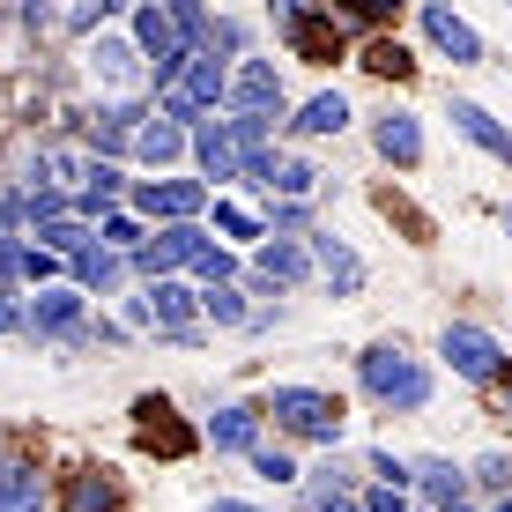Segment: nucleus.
<instances>
[{"label": "nucleus", "instance_id": "9d476101", "mask_svg": "<svg viewBox=\"0 0 512 512\" xmlns=\"http://www.w3.org/2000/svg\"><path fill=\"white\" fill-rule=\"evenodd\" d=\"M193 253H201V231H193V223H164L156 245H134V268L156 282V275H171V268H193Z\"/></svg>", "mask_w": 512, "mask_h": 512}, {"label": "nucleus", "instance_id": "4c0bfd02", "mask_svg": "<svg viewBox=\"0 0 512 512\" xmlns=\"http://www.w3.org/2000/svg\"><path fill=\"white\" fill-rule=\"evenodd\" d=\"M468 483H483V490H512V461H505V453H483Z\"/></svg>", "mask_w": 512, "mask_h": 512}, {"label": "nucleus", "instance_id": "a18cd8bd", "mask_svg": "<svg viewBox=\"0 0 512 512\" xmlns=\"http://www.w3.org/2000/svg\"><path fill=\"white\" fill-rule=\"evenodd\" d=\"M364 512H409V498H401V490L386 483V490H372V498H364Z\"/></svg>", "mask_w": 512, "mask_h": 512}, {"label": "nucleus", "instance_id": "39448f33", "mask_svg": "<svg viewBox=\"0 0 512 512\" xmlns=\"http://www.w3.org/2000/svg\"><path fill=\"white\" fill-rule=\"evenodd\" d=\"M134 446L141 453H164V461H186V453L201 446V431H186L179 409H171L164 394H141L134 401Z\"/></svg>", "mask_w": 512, "mask_h": 512}, {"label": "nucleus", "instance_id": "a878e982", "mask_svg": "<svg viewBox=\"0 0 512 512\" xmlns=\"http://www.w3.org/2000/svg\"><path fill=\"white\" fill-rule=\"evenodd\" d=\"M119 186H127V179H119V164H104V156H97V164H90V186H82V216H104V208H112L119 201Z\"/></svg>", "mask_w": 512, "mask_h": 512}, {"label": "nucleus", "instance_id": "f03ea898", "mask_svg": "<svg viewBox=\"0 0 512 512\" xmlns=\"http://www.w3.org/2000/svg\"><path fill=\"white\" fill-rule=\"evenodd\" d=\"M268 416L282 423L290 438H312V446H342V401L320 394V386H275L268 394Z\"/></svg>", "mask_w": 512, "mask_h": 512}, {"label": "nucleus", "instance_id": "ea45409f", "mask_svg": "<svg viewBox=\"0 0 512 512\" xmlns=\"http://www.w3.org/2000/svg\"><path fill=\"white\" fill-rule=\"evenodd\" d=\"M312 186H320V171H312V164H282L275 171V193H290V201H297V193H312Z\"/></svg>", "mask_w": 512, "mask_h": 512}, {"label": "nucleus", "instance_id": "5701e85b", "mask_svg": "<svg viewBox=\"0 0 512 512\" xmlns=\"http://www.w3.org/2000/svg\"><path fill=\"white\" fill-rule=\"evenodd\" d=\"M179 149H193V134L179 127V119H156V127L134 134V156H141V164H171Z\"/></svg>", "mask_w": 512, "mask_h": 512}, {"label": "nucleus", "instance_id": "8fccbe9b", "mask_svg": "<svg viewBox=\"0 0 512 512\" xmlns=\"http://www.w3.org/2000/svg\"><path fill=\"white\" fill-rule=\"evenodd\" d=\"M97 8H104V15H119V8H134V0H97Z\"/></svg>", "mask_w": 512, "mask_h": 512}, {"label": "nucleus", "instance_id": "de8ad7c7", "mask_svg": "<svg viewBox=\"0 0 512 512\" xmlns=\"http://www.w3.org/2000/svg\"><path fill=\"white\" fill-rule=\"evenodd\" d=\"M349 483V468L342 461H327V468H312V490H342Z\"/></svg>", "mask_w": 512, "mask_h": 512}, {"label": "nucleus", "instance_id": "603ef678", "mask_svg": "<svg viewBox=\"0 0 512 512\" xmlns=\"http://www.w3.org/2000/svg\"><path fill=\"white\" fill-rule=\"evenodd\" d=\"M498 512H512V498H505V505H498Z\"/></svg>", "mask_w": 512, "mask_h": 512}, {"label": "nucleus", "instance_id": "7ed1b4c3", "mask_svg": "<svg viewBox=\"0 0 512 512\" xmlns=\"http://www.w3.org/2000/svg\"><path fill=\"white\" fill-rule=\"evenodd\" d=\"M223 97H231V75H223L208 52H193V60L179 67V82L164 90V119H179V127H201V119L216 112Z\"/></svg>", "mask_w": 512, "mask_h": 512}, {"label": "nucleus", "instance_id": "a211bd4d", "mask_svg": "<svg viewBox=\"0 0 512 512\" xmlns=\"http://www.w3.org/2000/svg\"><path fill=\"white\" fill-rule=\"evenodd\" d=\"M231 104H238V112H282V75H275L268 60L238 67V82H231Z\"/></svg>", "mask_w": 512, "mask_h": 512}, {"label": "nucleus", "instance_id": "2eb2a0df", "mask_svg": "<svg viewBox=\"0 0 512 512\" xmlns=\"http://www.w3.org/2000/svg\"><path fill=\"white\" fill-rule=\"evenodd\" d=\"M372 149L386 156V164H423V127H416V112H379V127H372Z\"/></svg>", "mask_w": 512, "mask_h": 512}, {"label": "nucleus", "instance_id": "c9c22d12", "mask_svg": "<svg viewBox=\"0 0 512 512\" xmlns=\"http://www.w3.org/2000/svg\"><path fill=\"white\" fill-rule=\"evenodd\" d=\"M193 268H201L208 282H231V275H238V260L223 253V245H208V238H201V253H193Z\"/></svg>", "mask_w": 512, "mask_h": 512}, {"label": "nucleus", "instance_id": "49530a36", "mask_svg": "<svg viewBox=\"0 0 512 512\" xmlns=\"http://www.w3.org/2000/svg\"><path fill=\"white\" fill-rule=\"evenodd\" d=\"M305 223H312V216H305L297 201H275V231H305Z\"/></svg>", "mask_w": 512, "mask_h": 512}, {"label": "nucleus", "instance_id": "4468645a", "mask_svg": "<svg viewBox=\"0 0 512 512\" xmlns=\"http://www.w3.org/2000/svg\"><path fill=\"white\" fill-rule=\"evenodd\" d=\"M201 201H208V193L201 186H193V179H164V186H141L134 193V208H141V216H164V223H193V216H201Z\"/></svg>", "mask_w": 512, "mask_h": 512}, {"label": "nucleus", "instance_id": "393cba45", "mask_svg": "<svg viewBox=\"0 0 512 512\" xmlns=\"http://www.w3.org/2000/svg\"><path fill=\"white\" fill-rule=\"evenodd\" d=\"M134 119H141V112H134V104H112V112H97V119H90V134H97V149H104V156H112V149H127V141L141 134V127H134Z\"/></svg>", "mask_w": 512, "mask_h": 512}, {"label": "nucleus", "instance_id": "ddd939ff", "mask_svg": "<svg viewBox=\"0 0 512 512\" xmlns=\"http://www.w3.org/2000/svg\"><path fill=\"white\" fill-rule=\"evenodd\" d=\"M60 505L67 512H127V490H119L112 468H75L67 490H60Z\"/></svg>", "mask_w": 512, "mask_h": 512}, {"label": "nucleus", "instance_id": "c85d7f7f", "mask_svg": "<svg viewBox=\"0 0 512 512\" xmlns=\"http://www.w3.org/2000/svg\"><path fill=\"white\" fill-rule=\"evenodd\" d=\"M201 312H208L216 327H245V320H253V312H245V297L231 290V282H208V290H201Z\"/></svg>", "mask_w": 512, "mask_h": 512}, {"label": "nucleus", "instance_id": "79ce46f5", "mask_svg": "<svg viewBox=\"0 0 512 512\" xmlns=\"http://www.w3.org/2000/svg\"><path fill=\"white\" fill-rule=\"evenodd\" d=\"M401 0H342V15H357V23H386Z\"/></svg>", "mask_w": 512, "mask_h": 512}, {"label": "nucleus", "instance_id": "4be33fe9", "mask_svg": "<svg viewBox=\"0 0 512 512\" xmlns=\"http://www.w3.org/2000/svg\"><path fill=\"white\" fill-rule=\"evenodd\" d=\"M0 512H45V483H38V468H23V461L0 468Z\"/></svg>", "mask_w": 512, "mask_h": 512}, {"label": "nucleus", "instance_id": "c03bdc74", "mask_svg": "<svg viewBox=\"0 0 512 512\" xmlns=\"http://www.w3.org/2000/svg\"><path fill=\"white\" fill-rule=\"evenodd\" d=\"M312 512H364V498H342V490H312Z\"/></svg>", "mask_w": 512, "mask_h": 512}, {"label": "nucleus", "instance_id": "6ab92c4d", "mask_svg": "<svg viewBox=\"0 0 512 512\" xmlns=\"http://www.w3.org/2000/svg\"><path fill=\"white\" fill-rule=\"evenodd\" d=\"M201 438H208L216 453H253V446H260V409H216Z\"/></svg>", "mask_w": 512, "mask_h": 512}, {"label": "nucleus", "instance_id": "58836bf2", "mask_svg": "<svg viewBox=\"0 0 512 512\" xmlns=\"http://www.w3.org/2000/svg\"><path fill=\"white\" fill-rule=\"evenodd\" d=\"M15 268H23L30 282H45L52 268H60V253H45V245H15Z\"/></svg>", "mask_w": 512, "mask_h": 512}, {"label": "nucleus", "instance_id": "09e8293b", "mask_svg": "<svg viewBox=\"0 0 512 512\" xmlns=\"http://www.w3.org/2000/svg\"><path fill=\"white\" fill-rule=\"evenodd\" d=\"M208 512H253V505H238V498H216V505H208Z\"/></svg>", "mask_w": 512, "mask_h": 512}, {"label": "nucleus", "instance_id": "9b49d317", "mask_svg": "<svg viewBox=\"0 0 512 512\" xmlns=\"http://www.w3.org/2000/svg\"><path fill=\"white\" fill-rule=\"evenodd\" d=\"M193 312H201V297H193L186 282H171V275L149 282V320L164 327L171 342H193Z\"/></svg>", "mask_w": 512, "mask_h": 512}, {"label": "nucleus", "instance_id": "473e14b6", "mask_svg": "<svg viewBox=\"0 0 512 512\" xmlns=\"http://www.w3.org/2000/svg\"><path fill=\"white\" fill-rule=\"evenodd\" d=\"M38 238H45V253H60V260H75V253H82V245H90V231H82V223H75V216H60V223H45V231H38Z\"/></svg>", "mask_w": 512, "mask_h": 512}, {"label": "nucleus", "instance_id": "f704fd0d", "mask_svg": "<svg viewBox=\"0 0 512 512\" xmlns=\"http://www.w3.org/2000/svg\"><path fill=\"white\" fill-rule=\"evenodd\" d=\"M253 475H268V483H297V461L282 446H253Z\"/></svg>", "mask_w": 512, "mask_h": 512}, {"label": "nucleus", "instance_id": "412c9836", "mask_svg": "<svg viewBox=\"0 0 512 512\" xmlns=\"http://www.w3.org/2000/svg\"><path fill=\"white\" fill-rule=\"evenodd\" d=\"M416 483H423V498H431L438 512L468 498V468H453V461H416Z\"/></svg>", "mask_w": 512, "mask_h": 512}, {"label": "nucleus", "instance_id": "864d4df0", "mask_svg": "<svg viewBox=\"0 0 512 512\" xmlns=\"http://www.w3.org/2000/svg\"><path fill=\"white\" fill-rule=\"evenodd\" d=\"M0 245H8V238H0Z\"/></svg>", "mask_w": 512, "mask_h": 512}, {"label": "nucleus", "instance_id": "3c124183", "mask_svg": "<svg viewBox=\"0 0 512 512\" xmlns=\"http://www.w3.org/2000/svg\"><path fill=\"white\" fill-rule=\"evenodd\" d=\"M505 231H512V208H505Z\"/></svg>", "mask_w": 512, "mask_h": 512}, {"label": "nucleus", "instance_id": "a19ab883", "mask_svg": "<svg viewBox=\"0 0 512 512\" xmlns=\"http://www.w3.org/2000/svg\"><path fill=\"white\" fill-rule=\"evenodd\" d=\"M372 475H379V483H394V490H409V483H416V468H409V461H394V453H372Z\"/></svg>", "mask_w": 512, "mask_h": 512}, {"label": "nucleus", "instance_id": "72a5a7b5", "mask_svg": "<svg viewBox=\"0 0 512 512\" xmlns=\"http://www.w3.org/2000/svg\"><path fill=\"white\" fill-rule=\"evenodd\" d=\"M164 8H171V23L186 30V45H208V38H216V30H208V8H201V0H164Z\"/></svg>", "mask_w": 512, "mask_h": 512}, {"label": "nucleus", "instance_id": "cd10ccee", "mask_svg": "<svg viewBox=\"0 0 512 512\" xmlns=\"http://www.w3.org/2000/svg\"><path fill=\"white\" fill-rule=\"evenodd\" d=\"M90 164H97V156H75V149H45L38 156V171L52 186H90Z\"/></svg>", "mask_w": 512, "mask_h": 512}, {"label": "nucleus", "instance_id": "6e6552de", "mask_svg": "<svg viewBox=\"0 0 512 512\" xmlns=\"http://www.w3.org/2000/svg\"><path fill=\"white\" fill-rule=\"evenodd\" d=\"M193 164H201V179H245V156H238V134H231V119H201L193 127Z\"/></svg>", "mask_w": 512, "mask_h": 512}, {"label": "nucleus", "instance_id": "423d86ee", "mask_svg": "<svg viewBox=\"0 0 512 512\" xmlns=\"http://www.w3.org/2000/svg\"><path fill=\"white\" fill-rule=\"evenodd\" d=\"M438 357H446L461 379H475V386H490V379L505 372L498 334H483V327H446V334H438Z\"/></svg>", "mask_w": 512, "mask_h": 512}, {"label": "nucleus", "instance_id": "e433bc0d", "mask_svg": "<svg viewBox=\"0 0 512 512\" xmlns=\"http://www.w3.org/2000/svg\"><path fill=\"white\" fill-rule=\"evenodd\" d=\"M216 223L231 238H260V216H253V208H238V201H216Z\"/></svg>", "mask_w": 512, "mask_h": 512}, {"label": "nucleus", "instance_id": "b1692460", "mask_svg": "<svg viewBox=\"0 0 512 512\" xmlns=\"http://www.w3.org/2000/svg\"><path fill=\"white\" fill-rule=\"evenodd\" d=\"M119 275H127V253H112V245H82L75 253V282L82 290H112Z\"/></svg>", "mask_w": 512, "mask_h": 512}, {"label": "nucleus", "instance_id": "1a4fd4ad", "mask_svg": "<svg viewBox=\"0 0 512 512\" xmlns=\"http://www.w3.org/2000/svg\"><path fill=\"white\" fill-rule=\"evenodd\" d=\"M423 38H431L438 52H446L453 67H475V60H483V38H475V30L461 23V15L446 8V0H423Z\"/></svg>", "mask_w": 512, "mask_h": 512}, {"label": "nucleus", "instance_id": "7c9ffc66", "mask_svg": "<svg viewBox=\"0 0 512 512\" xmlns=\"http://www.w3.org/2000/svg\"><path fill=\"white\" fill-rule=\"evenodd\" d=\"M97 238L112 245V253H134V245H141V216H119V208H104V216H97Z\"/></svg>", "mask_w": 512, "mask_h": 512}, {"label": "nucleus", "instance_id": "20e7f679", "mask_svg": "<svg viewBox=\"0 0 512 512\" xmlns=\"http://www.w3.org/2000/svg\"><path fill=\"white\" fill-rule=\"evenodd\" d=\"M134 45L149 52V67H156V90H171V82H179V67L193 60L186 30L171 23V8H164V0H141V8H134Z\"/></svg>", "mask_w": 512, "mask_h": 512}, {"label": "nucleus", "instance_id": "37998d69", "mask_svg": "<svg viewBox=\"0 0 512 512\" xmlns=\"http://www.w3.org/2000/svg\"><path fill=\"white\" fill-rule=\"evenodd\" d=\"M0 334H30V305H15V297H0Z\"/></svg>", "mask_w": 512, "mask_h": 512}, {"label": "nucleus", "instance_id": "f8f14e48", "mask_svg": "<svg viewBox=\"0 0 512 512\" xmlns=\"http://www.w3.org/2000/svg\"><path fill=\"white\" fill-rule=\"evenodd\" d=\"M30 334H45V342H75V334H82V290H38V297H30Z\"/></svg>", "mask_w": 512, "mask_h": 512}, {"label": "nucleus", "instance_id": "c756f323", "mask_svg": "<svg viewBox=\"0 0 512 512\" xmlns=\"http://www.w3.org/2000/svg\"><path fill=\"white\" fill-rule=\"evenodd\" d=\"M364 67H372V75H386V82H409V75H416V60H409V52H401L394 38L364 45Z\"/></svg>", "mask_w": 512, "mask_h": 512}, {"label": "nucleus", "instance_id": "aec40b11", "mask_svg": "<svg viewBox=\"0 0 512 512\" xmlns=\"http://www.w3.org/2000/svg\"><path fill=\"white\" fill-rule=\"evenodd\" d=\"M453 127H461L468 141H475V149H490V156H498V164H512V134L498 127V119H490L483 112V104H468V97H453Z\"/></svg>", "mask_w": 512, "mask_h": 512}, {"label": "nucleus", "instance_id": "0eeeda50", "mask_svg": "<svg viewBox=\"0 0 512 512\" xmlns=\"http://www.w3.org/2000/svg\"><path fill=\"white\" fill-rule=\"evenodd\" d=\"M282 45H290L297 60H312V67H334V60L349 52L342 23H334V15H320V8H297L290 23H282Z\"/></svg>", "mask_w": 512, "mask_h": 512}, {"label": "nucleus", "instance_id": "bb28decb", "mask_svg": "<svg viewBox=\"0 0 512 512\" xmlns=\"http://www.w3.org/2000/svg\"><path fill=\"white\" fill-rule=\"evenodd\" d=\"M342 127H349V104L334 97V90H327V97H312L305 112H297V134H342Z\"/></svg>", "mask_w": 512, "mask_h": 512}, {"label": "nucleus", "instance_id": "2f4dec72", "mask_svg": "<svg viewBox=\"0 0 512 512\" xmlns=\"http://www.w3.org/2000/svg\"><path fill=\"white\" fill-rule=\"evenodd\" d=\"M23 216L45 231V223H60V216H67V193H60V186H30V193H23Z\"/></svg>", "mask_w": 512, "mask_h": 512}, {"label": "nucleus", "instance_id": "f257e3e1", "mask_svg": "<svg viewBox=\"0 0 512 512\" xmlns=\"http://www.w3.org/2000/svg\"><path fill=\"white\" fill-rule=\"evenodd\" d=\"M357 379H364V394H372L379 409H401V416L431 401V372H423L401 342H372V349L357 357Z\"/></svg>", "mask_w": 512, "mask_h": 512}, {"label": "nucleus", "instance_id": "dca6fc26", "mask_svg": "<svg viewBox=\"0 0 512 512\" xmlns=\"http://www.w3.org/2000/svg\"><path fill=\"white\" fill-rule=\"evenodd\" d=\"M260 282L268 290H290V282H305L312 275V245H297V238H275V245H260Z\"/></svg>", "mask_w": 512, "mask_h": 512}, {"label": "nucleus", "instance_id": "f3484780", "mask_svg": "<svg viewBox=\"0 0 512 512\" xmlns=\"http://www.w3.org/2000/svg\"><path fill=\"white\" fill-rule=\"evenodd\" d=\"M312 268H320L342 297H357V290H364V260L349 253L342 238H327V231H312Z\"/></svg>", "mask_w": 512, "mask_h": 512}]
</instances>
